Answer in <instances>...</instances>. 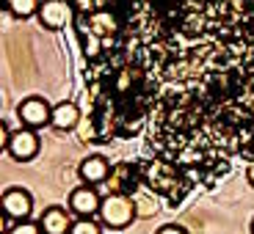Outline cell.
Wrapping results in <instances>:
<instances>
[{"mask_svg": "<svg viewBox=\"0 0 254 234\" xmlns=\"http://www.w3.org/2000/svg\"><path fill=\"white\" fill-rule=\"evenodd\" d=\"M39 19H42L45 28L58 31V28L66 25V19H72V11H69V6H66V0H42Z\"/></svg>", "mask_w": 254, "mask_h": 234, "instance_id": "5b68a950", "label": "cell"}, {"mask_svg": "<svg viewBox=\"0 0 254 234\" xmlns=\"http://www.w3.org/2000/svg\"><path fill=\"white\" fill-rule=\"evenodd\" d=\"M39 152V138L33 130H17L8 140V154L14 160H31Z\"/></svg>", "mask_w": 254, "mask_h": 234, "instance_id": "52a82bcc", "label": "cell"}, {"mask_svg": "<svg viewBox=\"0 0 254 234\" xmlns=\"http://www.w3.org/2000/svg\"><path fill=\"white\" fill-rule=\"evenodd\" d=\"M14 17H31V14H39V0H8Z\"/></svg>", "mask_w": 254, "mask_h": 234, "instance_id": "8fae6325", "label": "cell"}, {"mask_svg": "<svg viewBox=\"0 0 254 234\" xmlns=\"http://www.w3.org/2000/svg\"><path fill=\"white\" fill-rule=\"evenodd\" d=\"M252 232H254V223H252Z\"/></svg>", "mask_w": 254, "mask_h": 234, "instance_id": "2e32d148", "label": "cell"}, {"mask_svg": "<svg viewBox=\"0 0 254 234\" xmlns=\"http://www.w3.org/2000/svg\"><path fill=\"white\" fill-rule=\"evenodd\" d=\"M69 234H100V223L91 221V218H80V221L72 223Z\"/></svg>", "mask_w": 254, "mask_h": 234, "instance_id": "7c38bea8", "label": "cell"}, {"mask_svg": "<svg viewBox=\"0 0 254 234\" xmlns=\"http://www.w3.org/2000/svg\"><path fill=\"white\" fill-rule=\"evenodd\" d=\"M31 209H33V198L28 190L8 187L3 193V212H6V218H11V221H25V215H31Z\"/></svg>", "mask_w": 254, "mask_h": 234, "instance_id": "3957f363", "label": "cell"}, {"mask_svg": "<svg viewBox=\"0 0 254 234\" xmlns=\"http://www.w3.org/2000/svg\"><path fill=\"white\" fill-rule=\"evenodd\" d=\"M100 207H102V198H100L97 190L75 187L69 193V209H72V212H77V215L89 218V215H94V212H100Z\"/></svg>", "mask_w": 254, "mask_h": 234, "instance_id": "8992f818", "label": "cell"}, {"mask_svg": "<svg viewBox=\"0 0 254 234\" xmlns=\"http://www.w3.org/2000/svg\"><path fill=\"white\" fill-rule=\"evenodd\" d=\"M77 119H80V110H77L75 102H58L56 108H53V127H58V130H72V127L77 124Z\"/></svg>", "mask_w": 254, "mask_h": 234, "instance_id": "30bf717a", "label": "cell"}, {"mask_svg": "<svg viewBox=\"0 0 254 234\" xmlns=\"http://www.w3.org/2000/svg\"><path fill=\"white\" fill-rule=\"evenodd\" d=\"M19 119H22V124H25L28 130H33V127L47 124V121L53 119V110L42 96H28V99H22V105H19Z\"/></svg>", "mask_w": 254, "mask_h": 234, "instance_id": "277c9868", "label": "cell"}, {"mask_svg": "<svg viewBox=\"0 0 254 234\" xmlns=\"http://www.w3.org/2000/svg\"><path fill=\"white\" fill-rule=\"evenodd\" d=\"M39 226H42L45 234H69L72 232V218L66 215L61 207H50V209H45Z\"/></svg>", "mask_w": 254, "mask_h": 234, "instance_id": "9c48e42d", "label": "cell"}, {"mask_svg": "<svg viewBox=\"0 0 254 234\" xmlns=\"http://www.w3.org/2000/svg\"><path fill=\"white\" fill-rule=\"evenodd\" d=\"M246 177H249V182L254 185V160H252V163H249V168H246Z\"/></svg>", "mask_w": 254, "mask_h": 234, "instance_id": "9a60e30c", "label": "cell"}, {"mask_svg": "<svg viewBox=\"0 0 254 234\" xmlns=\"http://www.w3.org/2000/svg\"><path fill=\"white\" fill-rule=\"evenodd\" d=\"M100 218L108 223V226H114V229H125V226H130V223H133V218H135V204L130 201L127 196L111 193V196L102 198Z\"/></svg>", "mask_w": 254, "mask_h": 234, "instance_id": "7a4b0ae2", "label": "cell"}, {"mask_svg": "<svg viewBox=\"0 0 254 234\" xmlns=\"http://www.w3.org/2000/svg\"><path fill=\"white\" fill-rule=\"evenodd\" d=\"M108 174H111V165H108V160L102 157V154H91V157H86L80 163V179L83 182H89V185L105 182Z\"/></svg>", "mask_w": 254, "mask_h": 234, "instance_id": "ba28073f", "label": "cell"}, {"mask_svg": "<svg viewBox=\"0 0 254 234\" xmlns=\"http://www.w3.org/2000/svg\"><path fill=\"white\" fill-rule=\"evenodd\" d=\"M158 234H188V232H185L183 226H174V223H172V226H163V229H158Z\"/></svg>", "mask_w": 254, "mask_h": 234, "instance_id": "5bb4252c", "label": "cell"}, {"mask_svg": "<svg viewBox=\"0 0 254 234\" xmlns=\"http://www.w3.org/2000/svg\"><path fill=\"white\" fill-rule=\"evenodd\" d=\"M42 232V226L33 221H14V226L8 229V234H39Z\"/></svg>", "mask_w": 254, "mask_h": 234, "instance_id": "4fadbf2b", "label": "cell"}, {"mask_svg": "<svg viewBox=\"0 0 254 234\" xmlns=\"http://www.w3.org/2000/svg\"><path fill=\"white\" fill-rule=\"evenodd\" d=\"M108 127L152 140L174 174L254 154V0H66Z\"/></svg>", "mask_w": 254, "mask_h": 234, "instance_id": "6da1fadb", "label": "cell"}]
</instances>
